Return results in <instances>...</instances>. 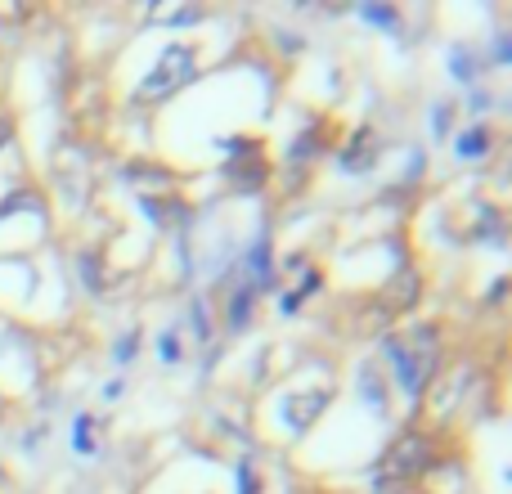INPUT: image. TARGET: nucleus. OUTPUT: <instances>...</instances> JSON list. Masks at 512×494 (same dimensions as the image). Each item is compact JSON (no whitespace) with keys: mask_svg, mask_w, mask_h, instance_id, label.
<instances>
[{"mask_svg":"<svg viewBox=\"0 0 512 494\" xmlns=\"http://www.w3.org/2000/svg\"><path fill=\"white\" fill-rule=\"evenodd\" d=\"M391 360H396V378L409 391H418L436 369V333L432 328H414L409 342H391Z\"/></svg>","mask_w":512,"mask_h":494,"instance_id":"1","label":"nucleus"},{"mask_svg":"<svg viewBox=\"0 0 512 494\" xmlns=\"http://www.w3.org/2000/svg\"><path fill=\"white\" fill-rule=\"evenodd\" d=\"M427 463H432V445H427V436L405 432V436H396V441H391L387 454H382L378 481H382V486H391V481H414L418 472H427Z\"/></svg>","mask_w":512,"mask_h":494,"instance_id":"2","label":"nucleus"},{"mask_svg":"<svg viewBox=\"0 0 512 494\" xmlns=\"http://www.w3.org/2000/svg\"><path fill=\"white\" fill-rule=\"evenodd\" d=\"M189 77H194V50H185V45H167L162 59L153 63V72H149V81H144L140 95L144 99H162V95H171V90L185 86Z\"/></svg>","mask_w":512,"mask_h":494,"instance_id":"3","label":"nucleus"},{"mask_svg":"<svg viewBox=\"0 0 512 494\" xmlns=\"http://www.w3.org/2000/svg\"><path fill=\"white\" fill-rule=\"evenodd\" d=\"M373 158H378V135H373L369 126H360V131L351 135V149L342 153V167L346 171H364V167H373Z\"/></svg>","mask_w":512,"mask_h":494,"instance_id":"4","label":"nucleus"},{"mask_svg":"<svg viewBox=\"0 0 512 494\" xmlns=\"http://www.w3.org/2000/svg\"><path fill=\"white\" fill-rule=\"evenodd\" d=\"M486 131H468V135H463V140H459V153H463V158H477V153H486Z\"/></svg>","mask_w":512,"mask_h":494,"instance_id":"5","label":"nucleus"},{"mask_svg":"<svg viewBox=\"0 0 512 494\" xmlns=\"http://www.w3.org/2000/svg\"><path fill=\"white\" fill-rule=\"evenodd\" d=\"M90 432H95V423H90V418H77V450H95Z\"/></svg>","mask_w":512,"mask_h":494,"instance_id":"6","label":"nucleus"},{"mask_svg":"<svg viewBox=\"0 0 512 494\" xmlns=\"http://www.w3.org/2000/svg\"><path fill=\"white\" fill-rule=\"evenodd\" d=\"M162 355H167V360H176V355H180V346H176V337H162Z\"/></svg>","mask_w":512,"mask_h":494,"instance_id":"7","label":"nucleus"}]
</instances>
